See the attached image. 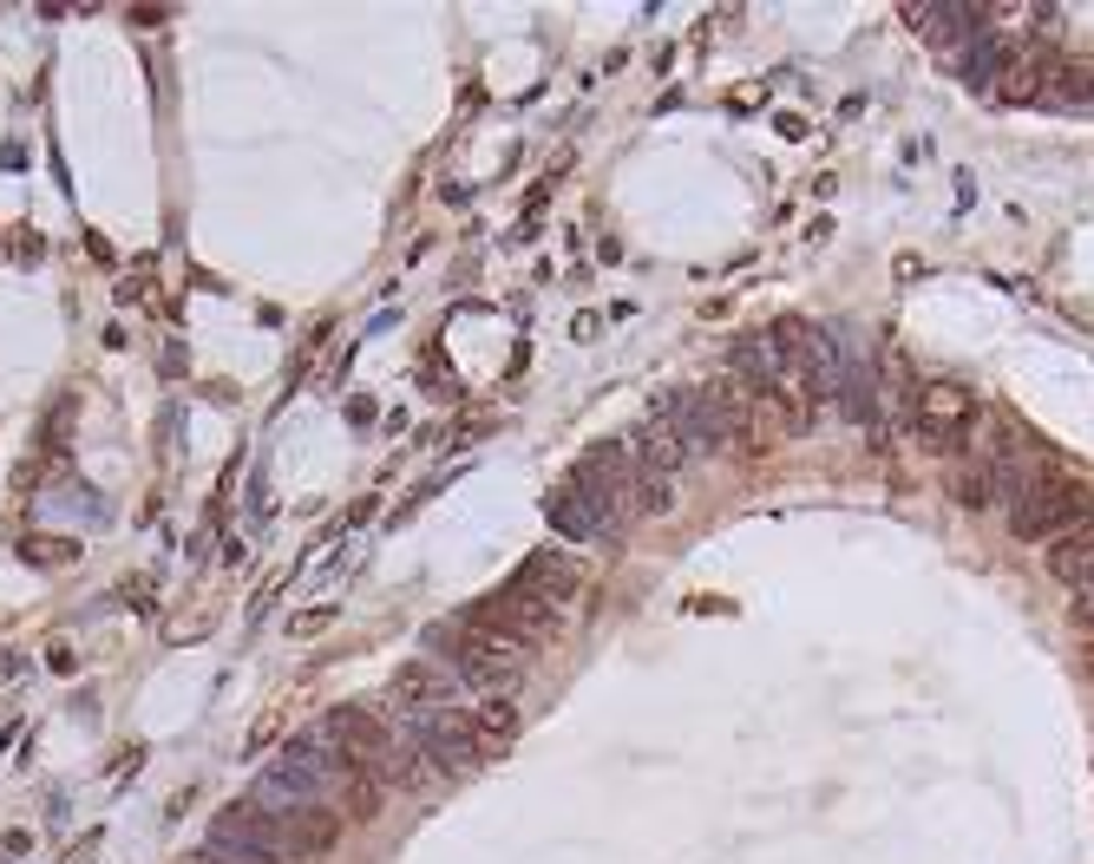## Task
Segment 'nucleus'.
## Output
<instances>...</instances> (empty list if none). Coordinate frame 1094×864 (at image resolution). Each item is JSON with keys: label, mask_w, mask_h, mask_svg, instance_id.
Wrapping results in <instances>:
<instances>
[{"label": "nucleus", "mask_w": 1094, "mask_h": 864, "mask_svg": "<svg viewBox=\"0 0 1094 864\" xmlns=\"http://www.w3.org/2000/svg\"><path fill=\"white\" fill-rule=\"evenodd\" d=\"M1010 531L1022 544H1069V537H1094V498L1069 479V472H1016L1010 479Z\"/></svg>", "instance_id": "f257e3e1"}, {"label": "nucleus", "mask_w": 1094, "mask_h": 864, "mask_svg": "<svg viewBox=\"0 0 1094 864\" xmlns=\"http://www.w3.org/2000/svg\"><path fill=\"white\" fill-rule=\"evenodd\" d=\"M524 589H538L544 603H577V589H584V564L577 557H564V551H531L524 557V576H518Z\"/></svg>", "instance_id": "1a4fd4ad"}, {"label": "nucleus", "mask_w": 1094, "mask_h": 864, "mask_svg": "<svg viewBox=\"0 0 1094 864\" xmlns=\"http://www.w3.org/2000/svg\"><path fill=\"white\" fill-rule=\"evenodd\" d=\"M911 432L938 452V459H957L970 439H977V393L970 387H957V380H918L911 387Z\"/></svg>", "instance_id": "7ed1b4c3"}, {"label": "nucleus", "mask_w": 1094, "mask_h": 864, "mask_svg": "<svg viewBox=\"0 0 1094 864\" xmlns=\"http://www.w3.org/2000/svg\"><path fill=\"white\" fill-rule=\"evenodd\" d=\"M400 740L433 767V780H459V773H472L479 760H485V740H479V727L466 708H439V714H413L400 727Z\"/></svg>", "instance_id": "20e7f679"}, {"label": "nucleus", "mask_w": 1094, "mask_h": 864, "mask_svg": "<svg viewBox=\"0 0 1094 864\" xmlns=\"http://www.w3.org/2000/svg\"><path fill=\"white\" fill-rule=\"evenodd\" d=\"M433 648L446 655V668L466 681V688H479V695H505L511 681H524V648L505 642V636H485V629H439Z\"/></svg>", "instance_id": "f03ea898"}, {"label": "nucleus", "mask_w": 1094, "mask_h": 864, "mask_svg": "<svg viewBox=\"0 0 1094 864\" xmlns=\"http://www.w3.org/2000/svg\"><path fill=\"white\" fill-rule=\"evenodd\" d=\"M211 852L229 858V864H295L289 845H283V832H276V819H269L256 799L223 805L217 825H211Z\"/></svg>", "instance_id": "39448f33"}, {"label": "nucleus", "mask_w": 1094, "mask_h": 864, "mask_svg": "<svg viewBox=\"0 0 1094 864\" xmlns=\"http://www.w3.org/2000/svg\"><path fill=\"white\" fill-rule=\"evenodd\" d=\"M459 688H466V681H459V675H452L446 661H433V655H427V661H407V668H400V675L387 681V695H393V701L407 708V720H413V714H439V708H452V701H459Z\"/></svg>", "instance_id": "6e6552de"}, {"label": "nucleus", "mask_w": 1094, "mask_h": 864, "mask_svg": "<svg viewBox=\"0 0 1094 864\" xmlns=\"http://www.w3.org/2000/svg\"><path fill=\"white\" fill-rule=\"evenodd\" d=\"M1082 661H1088V675H1094V636H1088V642H1082Z\"/></svg>", "instance_id": "9b49d317"}, {"label": "nucleus", "mask_w": 1094, "mask_h": 864, "mask_svg": "<svg viewBox=\"0 0 1094 864\" xmlns=\"http://www.w3.org/2000/svg\"><path fill=\"white\" fill-rule=\"evenodd\" d=\"M256 805L276 819V832H283V845H289L295 864H321L335 845H341V812L335 805H308V799H269V792H256Z\"/></svg>", "instance_id": "0eeeda50"}, {"label": "nucleus", "mask_w": 1094, "mask_h": 864, "mask_svg": "<svg viewBox=\"0 0 1094 864\" xmlns=\"http://www.w3.org/2000/svg\"><path fill=\"white\" fill-rule=\"evenodd\" d=\"M558 623H564V609H558V603H544L538 589L511 583V589H499V596L485 603V623H472V629H485V636H505V642H518L524 655H531V648L558 642Z\"/></svg>", "instance_id": "423d86ee"}, {"label": "nucleus", "mask_w": 1094, "mask_h": 864, "mask_svg": "<svg viewBox=\"0 0 1094 864\" xmlns=\"http://www.w3.org/2000/svg\"><path fill=\"white\" fill-rule=\"evenodd\" d=\"M472 727H479V740H485V747H505L511 733H518V701H511V695H479Z\"/></svg>", "instance_id": "9d476101"}]
</instances>
